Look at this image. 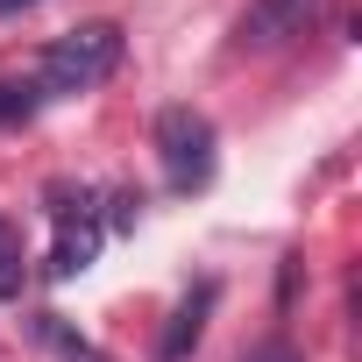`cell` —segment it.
I'll use <instances>...</instances> for the list:
<instances>
[{"instance_id":"6da1fadb","label":"cell","mask_w":362,"mask_h":362,"mask_svg":"<svg viewBox=\"0 0 362 362\" xmlns=\"http://www.w3.org/2000/svg\"><path fill=\"white\" fill-rule=\"evenodd\" d=\"M121 29L114 22H78L71 36H57L43 57H36V100H78V93H93V86H107L114 71H121Z\"/></svg>"},{"instance_id":"7a4b0ae2","label":"cell","mask_w":362,"mask_h":362,"mask_svg":"<svg viewBox=\"0 0 362 362\" xmlns=\"http://www.w3.org/2000/svg\"><path fill=\"white\" fill-rule=\"evenodd\" d=\"M156 163H163V185L170 192H206L214 185V163H221V135L199 107H163L156 114Z\"/></svg>"},{"instance_id":"3957f363","label":"cell","mask_w":362,"mask_h":362,"mask_svg":"<svg viewBox=\"0 0 362 362\" xmlns=\"http://www.w3.org/2000/svg\"><path fill=\"white\" fill-rule=\"evenodd\" d=\"M320 15H327V0H249L242 22H235V43H242V50H284V43H298Z\"/></svg>"},{"instance_id":"277c9868","label":"cell","mask_w":362,"mask_h":362,"mask_svg":"<svg viewBox=\"0 0 362 362\" xmlns=\"http://www.w3.org/2000/svg\"><path fill=\"white\" fill-rule=\"evenodd\" d=\"M57 249H50V277H78V270H93V256H100V221H93V206L78 199H64L57 192Z\"/></svg>"},{"instance_id":"5b68a950","label":"cell","mask_w":362,"mask_h":362,"mask_svg":"<svg viewBox=\"0 0 362 362\" xmlns=\"http://www.w3.org/2000/svg\"><path fill=\"white\" fill-rule=\"evenodd\" d=\"M206 313H214V284H199L185 305L170 313V327H163V341H156V362H185V355L199 348V334H206Z\"/></svg>"},{"instance_id":"8992f818","label":"cell","mask_w":362,"mask_h":362,"mask_svg":"<svg viewBox=\"0 0 362 362\" xmlns=\"http://www.w3.org/2000/svg\"><path fill=\"white\" fill-rule=\"evenodd\" d=\"M36 341H43L57 362H107V348H93V341H86L64 313H36Z\"/></svg>"},{"instance_id":"52a82bcc","label":"cell","mask_w":362,"mask_h":362,"mask_svg":"<svg viewBox=\"0 0 362 362\" xmlns=\"http://www.w3.org/2000/svg\"><path fill=\"white\" fill-rule=\"evenodd\" d=\"M22 284H29V242H22V228L0 214V298H22Z\"/></svg>"},{"instance_id":"ba28073f","label":"cell","mask_w":362,"mask_h":362,"mask_svg":"<svg viewBox=\"0 0 362 362\" xmlns=\"http://www.w3.org/2000/svg\"><path fill=\"white\" fill-rule=\"evenodd\" d=\"M36 93L29 86H8V78H0V128H22V121H36Z\"/></svg>"},{"instance_id":"9c48e42d","label":"cell","mask_w":362,"mask_h":362,"mask_svg":"<svg viewBox=\"0 0 362 362\" xmlns=\"http://www.w3.org/2000/svg\"><path fill=\"white\" fill-rule=\"evenodd\" d=\"M242 362H298V355H291L284 341H263V348H256V355H242Z\"/></svg>"},{"instance_id":"30bf717a","label":"cell","mask_w":362,"mask_h":362,"mask_svg":"<svg viewBox=\"0 0 362 362\" xmlns=\"http://www.w3.org/2000/svg\"><path fill=\"white\" fill-rule=\"evenodd\" d=\"M8 8H29V0H0V15H8Z\"/></svg>"}]
</instances>
